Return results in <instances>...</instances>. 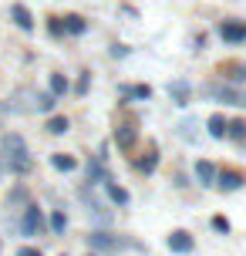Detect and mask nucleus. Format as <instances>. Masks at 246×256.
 <instances>
[{
	"label": "nucleus",
	"instance_id": "nucleus-22",
	"mask_svg": "<svg viewBox=\"0 0 246 256\" xmlns=\"http://www.w3.org/2000/svg\"><path fill=\"white\" fill-rule=\"evenodd\" d=\"M156 162H158V158H156V148H152V152H148V158L142 162V168H145V172H152V168H156Z\"/></svg>",
	"mask_w": 246,
	"mask_h": 256
},
{
	"label": "nucleus",
	"instance_id": "nucleus-3",
	"mask_svg": "<svg viewBox=\"0 0 246 256\" xmlns=\"http://www.w3.org/2000/svg\"><path fill=\"white\" fill-rule=\"evenodd\" d=\"M88 243L94 246V250L108 253V250H122V246H125V240H118V236H112V232H91Z\"/></svg>",
	"mask_w": 246,
	"mask_h": 256
},
{
	"label": "nucleus",
	"instance_id": "nucleus-27",
	"mask_svg": "<svg viewBox=\"0 0 246 256\" xmlns=\"http://www.w3.org/2000/svg\"><path fill=\"white\" fill-rule=\"evenodd\" d=\"M112 54H115V58H125V54H128V48H122V44H115V48H112Z\"/></svg>",
	"mask_w": 246,
	"mask_h": 256
},
{
	"label": "nucleus",
	"instance_id": "nucleus-7",
	"mask_svg": "<svg viewBox=\"0 0 246 256\" xmlns=\"http://www.w3.org/2000/svg\"><path fill=\"white\" fill-rule=\"evenodd\" d=\"M168 98L176 104H189L192 102V88H189V81H172L168 84Z\"/></svg>",
	"mask_w": 246,
	"mask_h": 256
},
{
	"label": "nucleus",
	"instance_id": "nucleus-13",
	"mask_svg": "<svg viewBox=\"0 0 246 256\" xmlns=\"http://www.w3.org/2000/svg\"><path fill=\"white\" fill-rule=\"evenodd\" d=\"M122 94H128V98H138V102H148L152 98V88L148 84H122Z\"/></svg>",
	"mask_w": 246,
	"mask_h": 256
},
{
	"label": "nucleus",
	"instance_id": "nucleus-8",
	"mask_svg": "<svg viewBox=\"0 0 246 256\" xmlns=\"http://www.w3.org/2000/svg\"><path fill=\"white\" fill-rule=\"evenodd\" d=\"M115 142H118V148L128 152L132 145H135V125H132V122H122V125L115 128Z\"/></svg>",
	"mask_w": 246,
	"mask_h": 256
},
{
	"label": "nucleus",
	"instance_id": "nucleus-9",
	"mask_svg": "<svg viewBox=\"0 0 246 256\" xmlns=\"http://www.w3.org/2000/svg\"><path fill=\"white\" fill-rule=\"evenodd\" d=\"M10 17H14V24L20 27V30H34V17H30V10H27L24 4H14Z\"/></svg>",
	"mask_w": 246,
	"mask_h": 256
},
{
	"label": "nucleus",
	"instance_id": "nucleus-20",
	"mask_svg": "<svg viewBox=\"0 0 246 256\" xmlns=\"http://www.w3.org/2000/svg\"><path fill=\"white\" fill-rule=\"evenodd\" d=\"M54 104H58V98H54V94H38V108H40V112H51Z\"/></svg>",
	"mask_w": 246,
	"mask_h": 256
},
{
	"label": "nucleus",
	"instance_id": "nucleus-11",
	"mask_svg": "<svg viewBox=\"0 0 246 256\" xmlns=\"http://www.w3.org/2000/svg\"><path fill=\"white\" fill-rule=\"evenodd\" d=\"M61 27H64V34H84V30H88V20H84L81 14H68Z\"/></svg>",
	"mask_w": 246,
	"mask_h": 256
},
{
	"label": "nucleus",
	"instance_id": "nucleus-17",
	"mask_svg": "<svg viewBox=\"0 0 246 256\" xmlns=\"http://www.w3.org/2000/svg\"><path fill=\"white\" fill-rule=\"evenodd\" d=\"M51 94H54V98L68 94V78L64 74H51Z\"/></svg>",
	"mask_w": 246,
	"mask_h": 256
},
{
	"label": "nucleus",
	"instance_id": "nucleus-6",
	"mask_svg": "<svg viewBox=\"0 0 246 256\" xmlns=\"http://www.w3.org/2000/svg\"><path fill=\"white\" fill-rule=\"evenodd\" d=\"M220 38L230 40V44H240V40H246V27L236 24V20H226V24H220Z\"/></svg>",
	"mask_w": 246,
	"mask_h": 256
},
{
	"label": "nucleus",
	"instance_id": "nucleus-10",
	"mask_svg": "<svg viewBox=\"0 0 246 256\" xmlns=\"http://www.w3.org/2000/svg\"><path fill=\"white\" fill-rule=\"evenodd\" d=\"M196 179H199V186H216V166L212 162H196Z\"/></svg>",
	"mask_w": 246,
	"mask_h": 256
},
{
	"label": "nucleus",
	"instance_id": "nucleus-21",
	"mask_svg": "<svg viewBox=\"0 0 246 256\" xmlns=\"http://www.w3.org/2000/svg\"><path fill=\"white\" fill-rule=\"evenodd\" d=\"M64 226H68L64 212H51V230H54V232H64Z\"/></svg>",
	"mask_w": 246,
	"mask_h": 256
},
{
	"label": "nucleus",
	"instance_id": "nucleus-25",
	"mask_svg": "<svg viewBox=\"0 0 246 256\" xmlns=\"http://www.w3.org/2000/svg\"><path fill=\"white\" fill-rule=\"evenodd\" d=\"M88 81H91V74L84 71V74H81V81H78V94H84V91H88Z\"/></svg>",
	"mask_w": 246,
	"mask_h": 256
},
{
	"label": "nucleus",
	"instance_id": "nucleus-28",
	"mask_svg": "<svg viewBox=\"0 0 246 256\" xmlns=\"http://www.w3.org/2000/svg\"><path fill=\"white\" fill-rule=\"evenodd\" d=\"M243 27H246V24H243Z\"/></svg>",
	"mask_w": 246,
	"mask_h": 256
},
{
	"label": "nucleus",
	"instance_id": "nucleus-24",
	"mask_svg": "<svg viewBox=\"0 0 246 256\" xmlns=\"http://www.w3.org/2000/svg\"><path fill=\"white\" fill-rule=\"evenodd\" d=\"M48 27H51V34H64V27H61V17H51V24H48Z\"/></svg>",
	"mask_w": 246,
	"mask_h": 256
},
{
	"label": "nucleus",
	"instance_id": "nucleus-12",
	"mask_svg": "<svg viewBox=\"0 0 246 256\" xmlns=\"http://www.w3.org/2000/svg\"><path fill=\"white\" fill-rule=\"evenodd\" d=\"M216 186L220 189H240L243 186V176L240 172H216Z\"/></svg>",
	"mask_w": 246,
	"mask_h": 256
},
{
	"label": "nucleus",
	"instance_id": "nucleus-1",
	"mask_svg": "<svg viewBox=\"0 0 246 256\" xmlns=\"http://www.w3.org/2000/svg\"><path fill=\"white\" fill-rule=\"evenodd\" d=\"M4 155L10 158V168L17 172V176H24V172H30V152H27V142L20 138V135H4Z\"/></svg>",
	"mask_w": 246,
	"mask_h": 256
},
{
	"label": "nucleus",
	"instance_id": "nucleus-16",
	"mask_svg": "<svg viewBox=\"0 0 246 256\" xmlns=\"http://www.w3.org/2000/svg\"><path fill=\"white\" fill-rule=\"evenodd\" d=\"M209 135H212V138H226V118L222 115L209 118Z\"/></svg>",
	"mask_w": 246,
	"mask_h": 256
},
{
	"label": "nucleus",
	"instance_id": "nucleus-26",
	"mask_svg": "<svg viewBox=\"0 0 246 256\" xmlns=\"http://www.w3.org/2000/svg\"><path fill=\"white\" fill-rule=\"evenodd\" d=\"M17 256H40V250H34V246H20Z\"/></svg>",
	"mask_w": 246,
	"mask_h": 256
},
{
	"label": "nucleus",
	"instance_id": "nucleus-18",
	"mask_svg": "<svg viewBox=\"0 0 246 256\" xmlns=\"http://www.w3.org/2000/svg\"><path fill=\"white\" fill-rule=\"evenodd\" d=\"M48 132H51V135H64V132H68V118L54 115L51 122H48Z\"/></svg>",
	"mask_w": 246,
	"mask_h": 256
},
{
	"label": "nucleus",
	"instance_id": "nucleus-23",
	"mask_svg": "<svg viewBox=\"0 0 246 256\" xmlns=\"http://www.w3.org/2000/svg\"><path fill=\"white\" fill-rule=\"evenodd\" d=\"M212 230H220V232H230V222H226L222 216H216V219H212Z\"/></svg>",
	"mask_w": 246,
	"mask_h": 256
},
{
	"label": "nucleus",
	"instance_id": "nucleus-15",
	"mask_svg": "<svg viewBox=\"0 0 246 256\" xmlns=\"http://www.w3.org/2000/svg\"><path fill=\"white\" fill-rule=\"evenodd\" d=\"M104 189H108V196H112V199H115L118 206H125V202H128V192L122 189V186H115L112 179H104Z\"/></svg>",
	"mask_w": 246,
	"mask_h": 256
},
{
	"label": "nucleus",
	"instance_id": "nucleus-2",
	"mask_svg": "<svg viewBox=\"0 0 246 256\" xmlns=\"http://www.w3.org/2000/svg\"><path fill=\"white\" fill-rule=\"evenodd\" d=\"M202 91H206L209 98L222 102V104H233V108H246V91L233 88L230 81H212V84H206Z\"/></svg>",
	"mask_w": 246,
	"mask_h": 256
},
{
	"label": "nucleus",
	"instance_id": "nucleus-14",
	"mask_svg": "<svg viewBox=\"0 0 246 256\" xmlns=\"http://www.w3.org/2000/svg\"><path fill=\"white\" fill-rule=\"evenodd\" d=\"M51 166L58 168V172H74V168H78V162H74V158H71V155L58 152V155H51Z\"/></svg>",
	"mask_w": 246,
	"mask_h": 256
},
{
	"label": "nucleus",
	"instance_id": "nucleus-19",
	"mask_svg": "<svg viewBox=\"0 0 246 256\" xmlns=\"http://www.w3.org/2000/svg\"><path fill=\"white\" fill-rule=\"evenodd\" d=\"M226 135H230V138H246V122H230V125H226Z\"/></svg>",
	"mask_w": 246,
	"mask_h": 256
},
{
	"label": "nucleus",
	"instance_id": "nucleus-5",
	"mask_svg": "<svg viewBox=\"0 0 246 256\" xmlns=\"http://www.w3.org/2000/svg\"><path fill=\"white\" fill-rule=\"evenodd\" d=\"M192 246H196V240L186 230H176L168 236V250H172V253H192Z\"/></svg>",
	"mask_w": 246,
	"mask_h": 256
},
{
	"label": "nucleus",
	"instance_id": "nucleus-4",
	"mask_svg": "<svg viewBox=\"0 0 246 256\" xmlns=\"http://www.w3.org/2000/svg\"><path fill=\"white\" fill-rule=\"evenodd\" d=\"M40 226H44V222H40V209H38V206H27V209H24V219H20L24 236H38Z\"/></svg>",
	"mask_w": 246,
	"mask_h": 256
}]
</instances>
